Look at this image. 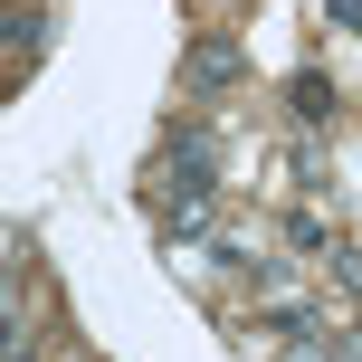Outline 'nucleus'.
<instances>
[{
  "label": "nucleus",
  "instance_id": "obj_1",
  "mask_svg": "<svg viewBox=\"0 0 362 362\" xmlns=\"http://www.w3.org/2000/svg\"><path fill=\"white\" fill-rule=\"evenodd\" d=\"M210 181H219V144H210V124L172 134V191H181V200H210Z\"/></svg>",
  "mask_w": 362,
  "mask_h": 362
},
{
  "label": "nucleus",
  "instance_id": "obj_2",
  "mask_svg": "<svg viewBox=\"0 0 362 362\" xmlns=\"http://www.w3.org/2000/svg\"><path fill=\"white\" fill-rule=\"evenodd\" d=\"M229 76H238V48H229V38H200V48H191V86L210 95V86H229Z\"/></svg>",
  "mask_w": 362,
  "mask_h": 362
},
{
  "label": "nucleus",
  "instance_id": "obj_3",
  "mask_svg": "<svg viewBox=\"0 0 362 362\" xmlns=\"http://www.w3.org/2000/svg\"><path fill=\"white\" fill-rule=\"evenodd\" d=\"M286 95H296V115H305V124H325V115H334V95H325V76H296Z\"/></svg>",
  "mask_w": 362,
  "mask_h": 362
}]
</instances>
